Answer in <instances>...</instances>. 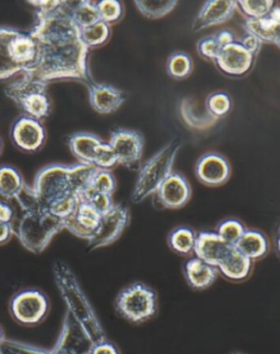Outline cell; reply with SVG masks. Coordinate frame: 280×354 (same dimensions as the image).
Listing matches in <instances>:
<instances>
[{"label": "cell", "mask_w": 280, "mask_h": 354, "mask_svg": "<svg viewBox=\"0 0 280 354\" xmlns=\"http://www.w3.org/2000/svg\"><path fill=\"white\" fill-rule=\"evenodd\" d=\"M37 8V21L29 32L37 46L35 63L24 71V78L48 84L73 80L89 88L95 81L90 73L89 48L73 22L69 1H28Z\"/></svg>", "instance_id": "6da1fadb"}, {"label": "cell", "mask_w": 280, "mask_h": 354, "mask_svg": "<svg viewBox=\"0 0 280 354\" xmlns=\"http://www.w3.org/2000/svg\"><path fill=\"white\" fill-rule=\"evenodd\" d=\"M53 271L58 290L61 291L62 297L67 304L68 312L80 324L91 344L104 342L102 327L69 266L63 261H56Z\"/></svg>", "instance_id": "7a4b0ae2"}, {"label": "cell", "mask_w": 280, "mask_h": 354, "mask_svg": "<svg viewBox=\"0 0 280 354\" xmlns=\"http://www.w3.org/2000/svg\"><path fill=\"white\" fill-rule=\"evenodd\" d=\"M181 147V139H173L142 165L131 194L133 203H140L152 194L157 193L160 186L172 173L173 165Z\"/></svg>", "instance_id": "3957f363"}, {"label": "cell", "mask_w": 280, "mask_h": 354, "mask_svg": "<svg viewBox=\"0 0 280 354\" xmlns=\"http://www.w3.org/2000/svg\"><path fill=\"white\" fill-rule=\"evenodd\" d=\"M65 230L64 220L48 210L24 212L19 219L17 235L24 248L32 253H42L53 237Z\"/></svg>", "instance_id": "277c9868"}, {"label": "cell", "mask_w": 280, "mask_h": 354, "mask_svg": "<svg viewBox=\"0 0 280 354\" xmlns=\"http://www.w3.org/2000/svg\"><path fill=\"white\" fill-rule=\"evenodd\" d=\"M6 97L12 100L15 104L24 112V115L44 120L52 112V102L48 93V84L24 78L15 81L6 86Z\"/></svg>", "instance_id": "5b68a950"}, {"label": "cell", "mask_w": 280, "mask_h": 354, "mask_svg": "<svg viewBox=\"0 0 280 354\" xmlns=\"http://www.w3.org/2000/svg\"><path fill=\"white\" fill-rule=\"evenodd\" d=\"M157 295L142 283L131 284L118 295V312L127 321L140 324L149 321L157 313Z\"/></svg>", "instance_id": "8992f818"}, {"label": "cell", "mask_w": 280, "mask_h": 354, "mask_svg": "<svg viewBox=\"0 0 280 354\" xmlns=\"http://www.w3.org/2000/svg\"><path fill=\"white\" fill-rule=\"evenodd\" d=\"M33 190L37 194L43 210L65 196L76 195L73 193L71 180V167L52 165L44 167L35 176Z\"/></svg>", "instance_id": "52a82bcc"}, {"label": "cell", "mask_w": 280, "mask_h": 354, "mask_svg": "<svg viewBox=\"0 0 280 354\" xmlns=\"http://www.w3.org/2000/svg\"><path fill=\"white\" fill-rule=\"evenodd\" d=\"M48 299L39 290H24L11 299V315L17 323L24 326H37L42 323L48 316Z\"/></svg>", "instance_id": "ba28073f"}, {"label": "cell", "mask_w": 280, "mask_h": 354, "mask_svg": "<svg viewBox=\"0 0 280 354\" xmlns=\"http://www.w3.org/2000/svg\"><path fill=\"white\" fill-rule=\"evenodd\" d=\"M110 146L115 152L118 165L127 169H138L144 156V140L142 133L125 128L112 131Z\"/></svg>", "instance_id": "9c48e42d"}, {"label": "cell", "mask_w": 280, "mask_h": 354, "mask_svg": "<svg viewBox=\"0 0 280 354\" xmlns=\"http://www.w3.org/2000/svg\"><path fill=\"white\" fill-rule=\"evenodd\" d=\"M10 138L20 151L35 153L44 146L46 131L41 120L21 115L11 125Z\"/></svg>", "instance_id": "30bf717a"}, {"label": "cell", "mask_w": 280, "mask_h": 354, "mask_svg": "<svg viewBox=\"0 0 280 354\" xmlns=\"http://www.w3.org/2000/svg\"><path fill=\"white\" fill-rule=\"evenodd\" d=\"M129 222V209L123 205H114L109 212L101 216L95 235L88 241L90 250H97L113 244L121 236Z\"/></svg>", "instance_id": "8fae6325"}, {"label": "cell", "mask_w": 280, "mask_h": 354, "mask_svg": "<svg viewBox=\"0 0 280 354\" xmlns=\"http://www.w3.org/2000/svg\"><path fill=\"white\" fill-rule=\"evenodd\" d=\"M255 56L244 50L238 41L223 47L214 63L225 76L240 78L251 71L254 65Z\"/></svg>", "instance_id": "7c38bea8"}, {"label": "cell", "mask_w": 280, "mask_h": 354, "mask_svg": "<svg viewBox=\"0 0 280 354\" xmlns=\"http://www.w3.org/2000/svg\"><path fill=\"white\" fill-rule=\"evenodd\" d=\"M230 175V163L221 154L209 152L197 161L196 176L205 185L212 187L223 185L228 182Z\"/></svg>", "instance_id": "4fadbf2b"}, {"label": "cell", "mask_w": 280, "mask_h": 354, "mask_svg": "<svg viewBox=\"0 0 280 354\" xmlns=\"http://www.w3.org/2000/svg\"><path fill=\"white\" fill-rule=\"evenodd\" d=\"M238 8L232 0H209L206 1L195 18L192 30L194 32L208 29L210 26L225 24L232 18Z\"/></svg>", "instance_id": "5bb4252c"}, {"label": "cell", "mask_w": 280, "mask_h": 354, "mask_svg": "<svg viewBox=\"0 0 280 354\" xmlns=\"http://www.w3.org/2000/svg\"><path fill=\"white\" fill-rule=\"evenodd\" d=\"M156 194L165 208L180 209L191 199V185L184 175L172 172Z\"/></svg>", "instance_id": "9a60e30c"}, {"label": "cell", "mask_w": 280, "mask_h": 354, "mask_svg": "<svg viewBox=\"0 0 280 354\" xmlns=\"http://www.w3.org/2000/svg\"><path fill=\"white\" fill-rule=\"evenodd\" d=\"M101 214L89 203L80 201L76 211L64 219L65 229L73 235L90 241L99 227Z\"/></svg>", "instance_id": "2e32d148"}, {"label": "cell", "mask_w": 280, "mask_h": 354, "mask_svg": "<svg viewBox=\"0 0 280 354\" xmlns=\"http://www.w3.org/2000/svg\"><path fill=\"white\" fill-rule=\"evenodd\" d=\"M232 248L217 233L203 231L197 234L194 254L200 261L217 268Z\"/></svg>", "instance_id": "e0dca14e"}, {"label": "cell", "mask_w": 280, "mask_h": 354, "mask_svg": "<svg viewBox=\"0 0 280 354\" xmlns=\"http://www.w3.org/2000/svg\"><path fill=\"white\" fill-rule=\"evenodd\" d=\"M88 88L90 105L99 114L115 112L125 102V94L111 84L93 82Z\"/></svg>", "instance_id": "ac0fdd59"}, {"label": "cell", "mask_w": 280, "mask_h": 354, "mask_svg": "<svg viewBox=\"0 0 280 354\" xmlns=\"http://www.w3.org/2000/svg\"><path fill=\"white\" fill-rule=\"evenodd\" d=\"M17 30L0 26V81L10 80L18 73H24V68L17 63L11 50V42Z\"/></svg>", "instance_id": "d6986e66"}, {"label": "cell", "mask_w": 280, "mask_h": 354, "mask_svg": "<svg viewBox=\"0 0 280 354\" xmlns=\"http://www.w3.org/2000/svg\"><path fill=\"white\" fill-rule=\"evenodd\" d=\"M253 261L240 253L234 246L227 254L217 269L223 277L231 281L240 282L249 278Z\"/></svg>", "instance_id": "ffe728a7"}, {"label": "cell", "mask_w": 280, "mask_h": 354, "mask_svg": "<svg viewBox=\"0 0 280 354\" xmlns=\"http://www.w3.org/2000/svg\"><path fill=\"white\" fill-rule=\"evenodd\" d=\"M187 283L193 289L205 290L209 288L218 277V269L195 257L186 261L184 267Z\"/></svg>", "instance_id": "44dd1931"}, {"label": "cell", "mask_w": 280, "mask_h": 354, "mask_svg": "<svg viewBox=\"0 0 280 354\" xmlns=\"http://www.w3.org/2000/svg\"><path fill=\"white\" fill-rule=\"evenodd\" d=\"M102 140L90 133H73L69 137L68 145L71 153L75 156L79 163L93 165L97 147Z\"/></svg>", "instance_id": "7402d4cb"}, {"label": "cell", "mask_w": 280, "mask_h": 354, "mask_svg": "<svg viewBox=\"0 0 280 354\" xmlns=\"http://www.w3.org/2000/svg\"><path fill=\"white\" fill-rule=\"evenodd\" d=\"M234 248L252 261H259L268 255L270 243L268 237L257 230H245Z\"/></svg>", "instance_id": "603a6c76"}, {"label": "cell", "mask_w": 280, "mask_h": 354, "mask_svg": "<svg viewBox=\"0 0 280 354\" xmlns=\"http://www.w3.org/2000/svg\"><path fill=\"white\" fill-rule=\"evenodd\" d=\"M243 28L246 33L253 34L261 42L274 44L280 32V22L268 15L264 18L246 19Z\"/></svg>", "instance_id": "cb8c5ba5"}, {"label": "cell", "mask_w": 280, "mask_h": 354, "mask_svg": "<svg viewBox=\"0 0 280 354\" xmlns=\"http://www.w3.org/2000/svg\"><path fill=\"white\" fill-rule=\"evenodd\" d=\"M26 186L24 176L18 169L10 165L0 167V194L5 198L16 201Z\"/></svg>", "instance_id": "d4e9b609"}, {"label": "cell", "mask_w": 280, "mask_h": 354, "mask_svg": "<svg viewBox=\"0 0 280 354\" xmlns=\"http://www.w3.org/2000/svg\"><path fill=\"white\" fill-rule=\"evenodd\" d=\"M180 114L186 125L194 129H205L215 125L217 120L209 115H203L197 112L196 104L191 99H183L180 103Z\"/></svg>", "instance_id": "484cf974"}, {"label": "cell", "mask_w": 280, "mask_h": 354, "mask_svg": "<svg viewBox=\"0 0 280 354\" xmlns=\"http://www.w3.org/2000/svg\"><path fill=\"white\" fill-rule=\"evenodd\" d=\"M196 233L189 227H178L169 236V245L176 253L187 256L194 253Z\"/></svg>", "instance_id": "4316f807"}, {"label": "cell", "mask_w": 280, "mask_h": 354, "mask_svg": "<svg viewBox=\"0 0 280 354\" xmlns=\"http://www.w3.org/2000/svg\"><path fill=\"white\" fill-rule=\"evenodd\" d=\"M71 15L73 22L80 30L101 21L97 3L89 0H82L76 3V5H71Z\"/></svg>", "instance_id": "83f0119b"}, {"label": "cell", "mask_w": 280, "mask_h": 354, "mask_svg": "<svg viewBox=\"0 0 280 354\" xmlns=\"http://www.w3.org/2000/svg\"><path fill=\"white\" fill-rule=\"evenodd\" d=\"M135 6L142 16L160 19L167 16L178 5L176 0H136Z\"/></svg>", "instance_id": "f1b7e54d"}, {"label": "cell", "mask_w": 280, "mask_h": 354, "mask_svg": "<svg viewBox=\"0 0 280 354\" xmlns=\"http://www.w3.org/2000/svg\"><path fill=\"white\" fill-rule=\"evenodd\" d=\"M193 59L189 54L184 52L173 53L167 60V73L171 78L176 80L187 78L193 71Z\"/></svg>", "instance_id": "f546056e"}, {"label": "cell", "mask_w": 280, "mask_h": 354, "mask_svg": "<svg viewBox=\"0 0 280 354\" xmlns=\"http://www.w3.org/2000/svg\"><path fill=\"white\" fill-rule=\"evenodd\" d=\"M82 42L89 50L103 46L111 37V26L103 21L97 22L93 26L80 30Z\"/></svg>", "instance_id": "4dcf8cb0"}, {"label": "cell", "mask_w": 280, "mask_h": 354, "mask_svg": "<svg viewBox=\"0 0 280 354\" xmlns=\"http://www.w3.org/2000/svg\"><path fill=\"white\" fill-rule=\"evenodd\" d=\"M205 105L207 114L218 120L225 118L230 113L232 101L230 95L225 92H212L206 99Z\"/></svg>", "instance_id": "1f68e13d"}, {"label": "cell", "mask_w": 280, "mask_h": 354, "mask_svg": "<svg viewBox=\"0 0 280 354\" xmlns=\"http://www.w3.org/2000/svg\"><path fill=\"white\" fill-rule=\"evenodd\" d=\"M240 10L246 19H259L270 15L275 6L272 0H240L236 1Z\"/></svg>", "instance_id": "d6a6232c"}, {"label": "cell", "mask_w": 280, "mask_h": 354, "mask_svg": "<svg viewBox=\"0 0 280 354\" xmlns=\"http://www.w3.org/2000/svg\"><path fill=\"white\" fill-rule=\"evenodd\" d=\"M79 201L89 203L101 216L106 214L114 206L112 195L108 194L97 193L92 188H88L84 193L78 196Z\"/></svg>", "instance_id": "836d02e7"}, {"label": "cell", "mask_w": 280, "mask_h": 354, "mask_svg": "<svg viewBox=\"0 0 280 354\" xmlns=\"http://www.w3.org/2000/svg\"><path fill=\"white\" fill-rule=\"evenodd\" d=\"M97 8L100 20L109 26L118 24L123 18L124 7L118 0H102L97 3Z\"/></svg>", "instance_id": "e575fe53"}, {"label": "cell", "mask_w": 280, "mask_h": 354, "mask_svg": "<svg viewBox=\"0 0 280 354\" xmlns=\"http://www.w3.org/2000/svg\"><path fill=\"white\" fill-rule=\"evenodd\" d=\"M245 232V227L241 221L236 219H228L219 223L217 227V234L229 245H234L241 239Z\"/></svg>", "instance_id": "d590c367"}, {"label": "cell", "mask_w": 280, "mask_h": 354, "mask_svg": "<svg viewBox=\"0 0 280 354\" xmlns=\"http://www.w3.org/2000/svg\"><path fill=\"white\" fill-rule=\"evenodd\" d=\"M90 188L97 193L112 195L116 188L115 177L109 169H97L92 176Z\"/></svg>", "instance_id": "8d00e7d4"}, {"label": "cell", "mask_w": 280, "mask_h": 354, "mask_svg": "<svg viewBox=\"0 0 280 354\" xmlns=\"http://www.w3.org/2000/svg\"><path fill=\"white\" fill-rule=\"evenodd\" d=\"M79 198L78 196L67 195L63 198L58 199L55 203H53L50 207H48V211H50V214L54 216L61 218V219H66L69 216L76 211L77 207H78Z\"/></svg>", "instance_id": "74e56055"}, {"label": "cell", "mask_w": 280, "mask_h": 354, "mask_svg": "<svg viewBox=\"0 0 280 354\" xmlns=\"http://www.w3.org/2000/svg\"><path fill=\"white\" fill-rule=\"evenodd\" d=\"M118 165V158H116L115 152L113 151L112 147L110 144H106L102 141V144L97 147V152H95V165L97 169H111L115 167Z\"/></svg>", "instance_id": "f35d334b"}, {"label": "cell", "mask_w": 280, "mask_h": 354, "mask_svg": "<svg viewBox=\"0 0 280 354\" xmlns=\"http://www.w3.org/2000/svg\"><path fill=\"white\" fill-rule=\"evenodd\" d=\"M221 48L223 47L220 46L215 35L204 37L197 43V52H198L199 55L205 59L212 60V62H215Z\"/></svg>", "instance_id": "ab89813d"}, {"label": "cell", "mask_w": 280, "mask_h": 354, "mask_svg": "<svg viewBox=\"0 0 280 354\" xmlns=\"http://www.w3.org/2000/svg\"><path fill=\"white\" fill-rule=\"evenodd\" d=\"M236 41L243 46L244 50H248L250 54L255 56V57L259 54L263 44L253 34L246 33V32L240 37V39H236Z\"/></svg>", "instance_id": "60d3db41"}, {"label": "cell", "mask_w": 280, "mask_h": 354, "mask_svg": "<svg viewBox=\"0 0 280 354\" xmlns=\"http://www.w3.org/2000/svg\"><path fill=\"white\" fill-rule=\"evenodd\" d=\"M16 218V209L13 207L12 201H0V222L13 224Z\"/></svg>", "instance_id": "b9f144b4"}, {"label": "cell", "mask_w": 280, "mask_h": 354, "mask_svg": "<svg viewBox=\"0 0 280 354\" xmlns=\"http://www.w3.org/2000/svg\"><path fill=\"white\" fill-rule=\"evenodd\" d=\"M88 354H120V351L112 342L104 340V342L93 344Z\"/></svg>", "instance_id": "7bdbcfd3"}, {"label": "cell", "mask_w": 280, "mask_h": 354, "mask_svg": "<svg viewBox=\"0 0 280 354\" xmlns=\"http://www.w3.org/2000/svg\"><path fill=\"white\" fill-rule=\"evenodd\" d=\"M13 234H15L13 224L0 222V245L8 243Z\"/></svg>", "instance_id": "ee69618b"}, {"label": "cell", "mask_w": 280, "mask_h": 354, "mask_svg": "<svg viewBox=\"0 0 280 354\" xmlns=\"http://www.w3.org/2000/svg\"><path fill=\"white\" fill-rule=\"evenodd\" d=\"M215 37L221 47L232 44L233 42H236V39H234V34L231 31H228V30L220 31L219 33L216 34Z\"/></svg>", "instance_id": "f6af8a7d"}, {"label": "cell", "mask_w": 280, "mask_h": 354, "mask_svg": "<svg viewBox=\"0 0 280 354\" xmlns=\"http://www.w3.org/2000/svg\"><path fill=\"white\" fill-rule=\"evenodd\" d=\"M276 248H277V252L280 256V227L278 229L277 235H276Z\"/></svg>", "instance_id": "bcb514c9"}, {"label": "cell", "mask_w": 280, "mask_h": 354, "mask_svg": "<svg viewBox=\"0 0 280 354\" xmlns=\"http://www.w3.org/2000/svg\"><path fill=\"white\" fill-rule=\"evenodd\" d=\"M3 342H5V339H3V330L0 328V346H3Z\"/></svg>", "instance_id": "7dc6e473"}, {"label": "cell", "mask_w": 280, "mask_h": 354, "mask_svg": "<svg viewBox=\"0 0 280 354\" xmlns=\"http://www.w3.org/2000/svg\"><path fill=\"white\" fill-rule=\"evenodd\" d=\"M274 44L277 45V46L280 48V32L279 34H278L277 37H276L275 43H274Z\"/></svg>", "instance_id": "c3c4849f"}, {"label": "cell", "mask_w": 280, "mask_h": 354, "mask_svg": "<svg viewBox=\"0 0 280 354\" xmlns=\"http://www.w3.org/2000/svg\"><path fill=\"white\" fill-rule=\"evenodd\" d=\"M1 152H3V141L0 139V156H1Z\"/></svg>", "instance_id": "681fc988"}, {"label": "cell", "mask_w": 280, "mask_h": 354, "mask_svg": "<svg viewBox=\"0 0 280 354\" xmlns=\"http://www.w3.org/2000/svg\"><path fill=\"white\" fill-rule=\"evenodd\" d=\"M0 354H6L5 350H3V346H0Z\"/></svg>", "instance_id": "f907efd6"}, {"label": "cell", "mask_w": 280, "mask_h": 354, "mask_svg": "<svg viewBox=\"0 0 280 354\" xmlns=\"http://www.w3.org/2000/svg\"><path fill=\"white\" fill-rule=\"evenodd\" d=\"M7 201V198H5V197H3V195H1V194H0V201ZM9 201V199H8Z\"/></svg>", "instance_id": "816d5d0a"}, {"label": "cell", "mask_w": 280, "mask_h": 354, "mask_svg": "<svg viewBox=\"0 0 280 354\" xmlns=\"http://www.w3.org/2000/svg\"><path fill=\"white\" fill-rule=\"evenodd\" d=\"M236 354H240V353H236Z\"/></svg>", "instance_id": "f5cc1de1"}]
</instances>
